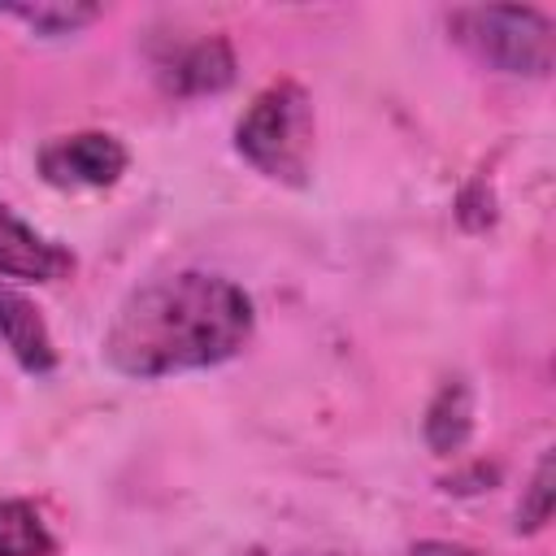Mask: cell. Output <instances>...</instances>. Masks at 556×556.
<instances>
[{
  "label": "cell",
  "mask_w": 556,
  "mask_h": 556,
  "mask_svg": "<svg viewBox=\"0 0 556 556\" xmlns=\"http://www.w3.org/2000/svg\"><path fill=\"white\" fill-rule=\"evenodd\" d=\"M395 556H473V552H469V547H460V543L426 539V543H417V547H404V552H395Z\"/></svg>",
  "instance_id": "cell-12"
},
{
  "label": "cell",
  "mask_w": 556,
  "mask_h": 556,
  "mask_svg": "<svg viewBox=\"0 0 556 556\" xmlns=\"http://www.w3.org/2000/svg\"><path fill=\"white\" fill-rule=\"evenodd\" d=\"M126 148L122 139L104 135V130H78V135H61L52 143L39 148V174L43 182L61 187V191H96V187H113L126 174Z\"/></svg>",
  "instance_id": "cell-4"
},
{
  "label": "cell",
  "mask_w": 556,
  "mask_h": 556,
  "mask_svg": "<svg viewBox=\"0 0 556 556\" xmlns=\"http://www.w3.org/2000/svg\"><path fill=\"white\" fill-rule=\"evenodd\" d=\"M252 295L235 278L204 269L165 274L117 304L104 330V361L139 382L213 369L252 339Z\"/></svg>",
  "instance_id": "cell-1"
},
{
  "label": "cell",
  "mask_w": 556,
  "mask_h": 556,
  "mask_svg": "<svg viewBox=\"0 0 556 556\" xmlns=\"http://www.w3.org/2000/svg\"><path fill=\"white\" fill-rule=\"evenodd\" d=\"M74 274V252L43 239L9 204H0V278L17 282H61Z\"/></svg>",
  "instance_id": "cell-5"
},
{
  "label": "cell",
  "mask_w": 556,
  "mask_h": 556,
  "mask_svg": "<svg viewBox=\"0 0 556 556\" xmlns=\"http://www.w3.org/2000/svg\"><path fill=\"white\" fill-rule=\"evenodd\" d=\"M0 13L26 22V26H30L35 35H43V39L74 35V30H83V26H91V22L100 17L96 4H9V9H0Z\"/></svg>",
  "instance_id": "cell-10"
},
{
  "label": "cell",
  "mask_w": 556,
  "mask_h": 556,
  "mask_svg": "<svg viewBox=\"0 0 556 556\" xmlns=\"http://www.w3.org/2000/svg\"><path fill=\"white\" fill-rule=\"evenodd\" d=\"M421 434H426L430 452H439V456H452L469 443V434H473V391H469L465 378H447L434 391V400L426 408V421H421Z\"/></svg>",
  "instance_id": "cell-8"
},
{
  "label": "cell",
  "mask_w": 556,
  "mask_h": 556,
  "mask_svg": "<svg viewBox=\"0 0 556 556\" xmlns=\"http://www.w3.org/2000/svg\"><path fill=\"white\" fill-rule=\"evenodd\" d=\"M235 83V52L222 35H204L187 43L169 65H165V87L174 96H213Z\"/></svg>",
  "instance_id": "cell-7"
},
{
  "label": "cell",
  "mask_w": 556,
  "mask_h": 556,
  "mask_svg": "<svg viewBox=\"0 0 556 556\" xmlns=\"http://www.w3.org/2000/svg\"><path fill=\"white\" fill-rule=\"evenodd\" d=\"M456 39L486 65L504 74L547 78L556 61V26L543 9L530 4H478L452 13Z\"/></svg>",
  "instance_id": "cell-3"
},
{
  "label": "cell",
  "mask_w": 556,
  "mask_h": 556,
  "mask_svg": "<svg viewBox=\"0 0 556 556\" xmlns=\"http://www.w3.org/2000/svg\"><path fill=\"white\" fill-rule=\"evenodd\" d=\"M0 343L35 378H43V374L56 369V343H52L39 308L22 291H13L4 278H0Z\"/></svg>",
  "instance_id": "cell-6"
},
{
  "label": "cell",
  "mask_w": 556,
  "mask_h": 556,
  "mask_svg": "<svg viewBox=\"0 0 556 556\" xmlns=\"http://www.w3.org/2000/svg\"><path fill=\"white\" fill-rule=\"evenodd\" d=\"M552 508H556V460H552V452H543L534 473H530V482H526V495L517 504L513 530L517 534H539L552 521Z\"/></svg>",
  "instance_id": "cell-11"
},
{
  "label": "cell",
  "mask_w": 556,
  "mask_h": 556,
  "mask_svg": "<svg viewBox=\"0 0 556 556\" xmlns=\"http://www.w3.org/2000/svg\"><path fill=\"white\" fill-rule=\"evenodd\" d=\"M239 156L274 182L300 187L313 161V104L300 83H269L235 126Z\"/></svg>",
  "instance_id": "cell-2"
},
{
  "label": "cell",
  "mask_w": 556,
  "mask_h": 556,
  "mask_svg": "<svg viewBox=\"0 0 556 556\" xmlns=\"http://www.w3.org/2000/svg\"><path fill=\"white\" fill-rule=\"evenodd\" d=\"M0 556H56V539L26 500H0Z\"/></svg>",
  "instance_id": "cell-9"
}]
</instances>
